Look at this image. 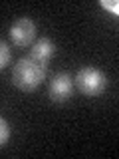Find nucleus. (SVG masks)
I'll use <instances>...</instances> for the list:
<instances>
[{
    "label": "nucleus",
    "instance_id": "1",
    "mask_svg": "<svg viewBox=\"0 0 119 159\" xmlns=\"http://www.w3.org/2000/svg\"><path fill=\"white\" fill-rule=\"evenodd\" d=\"M46 80V66L32 58H20L12 70V82L22 92H34Z\"/></svg>",
    "mask_w": 119,
    "mask_h": 159
},
{
    "label": "nucleus",
    "instance_id": "2",
    "mask_svg": "<svg viewBox=\"0 0 119 159\" xmlns=\"http://www.w3.org/2000/svg\"><path fill=\"white\" fill-rule=\"evenodd\" d=\"M76 88L86 98H97L107 88V76L99 68H82L76 74Z\"/></svg>",
    "mask_w": 119,
    "mask_h": 159
},
{
    "label": "nucleus",
    "instance_id": "5",
    "mask_svg": "<svg viewBox=\"0 0 119 159\" xmlns=\"http://www.w3.org/2000/svg\"><path fill=\"white\" fill-rule=\"evenodd\" d=\"M54 54H56V44H54L50 38H40V40L34 42L28 58H32V60H36L38 64H44V66H46Z\"/></svg>",
    "mask_w": 119,
    "mask_h": 159
},
{
    "label": "nucleus",
    "instance_id": "3",
    "mask_svg": "<svg viewBox=\"0 0 119 159\" xmlns=\"http://www.w3.org/2000/svg\"><path fill=\"white\" fill-rule=\"evenodd\" d=\"M73 93V80L69 74L60 72L50 80V98L58 103H64L72 98Z\"/></svg>",
    "mask_w": 119,
    "mask_h": 159
},
{
    "label": "nucleus",
    "instance_id": "7",
    "mask_svg": "<svg viewBox=\"0 0 119 159\" xmlns=\"http://www.w3.org/2000/svg\"><path fill=\"white\" fill-rule=\"evenodd\" d=\"M8 137H10V125H8V121L4 117H0V147L6 145Z\"/></svg>",
    "mask_w": 119,
    "mask_h": 159
},
{
    "label": "nucleus",
    "instance_id": "8",
    "mask_svg": "<svg viewBox=\"0 0 119 159\" xmlns=\"http://www.w3.org/2000/svg\"><path fill=\"white\" fill-rule=\"evenodd\" d=\"M101 6L107 8L109 12H113V16H117V14H119V4L117 2H107V0H101Z\"/></svg>",
    "mask_w": 119,
    "mask_h": 159
},
{
    "label": "nucleus",
    "instance_id": "6",
    "mask_svg": "<svg viewBox=\"0 0 119 159\" xmlns=\"http://www.w3.org/2000/svg\"><path fill=\"white\" fill-rule=\"evenodd\" d=\"M12 60V50L4 40H0V70H4Z\"/></svg>",
    "mask_w": 119,
    "mask_h": 159
},
{
    "label": "nucleus",
    "instance_id": "4",
    "mask_svg": "<svg viewBox=\"0 0 119 159\" xmlns=\"http://www.w3.org/2000/svg\"><path fill=\"white\" fill-rule=\"evenodd\" d=\"M34 36H36V24L30 18H18L16 22L10 26V38H12V42L20 48L30 46Z\"/></svg>",
    "mask_w": 119,
    "mask_h": 159
}]
</instances>
